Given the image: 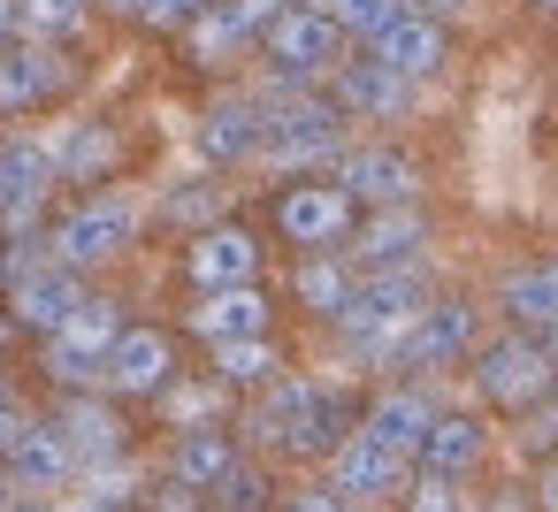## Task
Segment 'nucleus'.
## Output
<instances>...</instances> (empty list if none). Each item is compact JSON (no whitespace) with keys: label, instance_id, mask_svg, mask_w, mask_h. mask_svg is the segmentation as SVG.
<instances>
[{"label":"nucleus","instance_id":"obj_1","mask_svg":"<svg viewBox=\"0 0 558 512\" xmlns=\"http://www.w3.org/2000/svg\"><path fill=\"white\" fill-rule=\"evenodd\" d=\"M421 306H428V276H421V268H375V276H360L352 306L337 314V337H344L352 359L375 367V359L398 352V337L413 329Z\"/></svg>","mask_w":558,"mask_h":512},{"label":"nucleus","instance_id":"obj_2","mask_svg":"<svg viewBox=\"0 0 558 512\" xmlns=\"http://www.w3.org/2000/svg\"><path fill=\"white\" fill-rule=\"evenodd\" d=\"M138 222H146V207L131 199V192H93V199H77L54 230H47V260H62V268H100V260H116L131 237H138Z\"/></svg>","mask_w":558,"mask_h":512},{"label":"nucleus","instance_id":"obj_3","mask_svg":"<svg viewBox=\"0 0 558 512\" xmlns=\"http://www.w3.org/2000/svg\"><path fill=\"white\" fill-rule=\"evenodd\" d=\"M260 62H268V77H283V85H314V77H329L337 62H344V32L322 16V9H291L260 32Z\"/></svg>","mask_w":558,"mask_h":512},{"label":"nucleus","instance_id":"obj_4","mask_svg":"<svg viewBox=\"0 0 558 512\" xmlns=\"http://www.w3.org/2000/svg\"><path fill=\"white\" fill-rule=\"evenodd\" d=\"M550 375H558V359L543 352L535 329H512V337H497V344L474 352V382H482V398L497 413H527L535 398H550Z\"/></svg>","mask_w":558,"mask_h":512},{"label":"nucleus","instance_id":"obj_5","mask_svg":"<svg viewBox=\"0 0 558 512\" xmlns=\"http://www.w3.org/2000/svg\"><path fill=\"white\" fill-rule=\"evenodd\" d=\"M116 306L108 298H77L54 329H47V375L70 382V390H93L100 367H108V344H116Z\"/></svg>","mask_w":558,"mask_h":512},{"label":"nucleus","instance_id":"obj_6","mask_svg":"<svg viewBox=\"0 0 558 512\" xmlns=\"http://www.w3.org/2000/svg\"><path fill=\"white\" fill-rule=\"evenodd\" d=\"M329 489L344 497V504H383V497H398L405 489V474H413V451H398V443H383L367 420L329 451Z\"/></svg>","mask_w":558,"mask_h":512},{"label":"nucleus","instance_id":"obj_7","mask_svg":"<svg viewBox=\"0 0 558 512\" xmlns=\"http://www.w3.org/2000/svg\"><path fill=\"white\" fill-rule=\"evenodd\" d=\"M360 207L344 199V184H283L276 192V237H291L299 253H337L352 237Z\"/></svg>","mask_w":558,"mask_h":512},{"label":"nucleus","instance_id":"obj_8","mask_svg":"<svg viewBox=\"0 0 558 512\" xmlns=\"http://www.w3.org/2000/svg\"><path fill=\"white\" fill-rule=\"evenodd\" d=\"M337 184H344L352 207H413L421 199V161L405 146H344Z\"/></svg>","mask_w":558,"mask_h":512},{"label":"nucleus","instance_id":"obj_9","mask_svg":"<svg viewBox=\"0 0 558 512\" xmlns=\"http://www.w3.org/2000/svg\"><path fill=\"white\" fill-rule=\"evenodd\" d=\"M47 192H54V161L39 138H0V230L9 237H32L39 215H47Z\"/></svg>","mask_w":558,"mask_h":512},{"label":"nucleus","instance_id":"obj_10","mask_svg":"<svg viewBox=\"0 0 558 512\" xmlns=\"http://www.w3.org/2000/svg\"><path fill=\"white\" fill-rule=\"evenodd\" d=\"M367 62H383V70H398L405 85H421V77H436V70L451 62V32H444V16L398 9L383 32H367Z\"/></svg>","mask_w":558,"mask_h":512},{"label":"nucleus","instance_id":"obj_11","mask_svg":"<svg viewBox=\"0 0 558 512\" xmlns=\"http://www.w3.org/2000/svg\"><path fill=\"white\" fill-rule=\"evenodd\" d=\"M421 253H428V222H421L413 207H375V215L352 222V237H344V260H352L360 276H375V268H421Z\"/></svg>","mask_w":558,"mask_h":512},{"label":"nucleus","instance_id":"obj_12","mask_svg":"<svg viewBox=\"0 0 558 512\" xmlns=\"http://www.w3.org/2000/svg\"><path fill=\"white\" fill-rule=\"evenodd\" d=\"M329 108L337 115H367V123H398V115H413V85L398 77V70H383V62H337L329 70Z\"/></svg>","mask_w":558,"mask_h":512},{"label":"nucleus","instance_id":"obj_13","mask_svg":"<svg viewBox=\"0 0 558 512\" xmlns=\"http://www.w3.org/2000/svg\"><path fill=\"white\" fill-rule=\"evenodd\" d=\"M184 276H192V291L260 283V237H253V230H238V222H207V230H192Z\"/></svg>","mask_w":558,"mask_h":512},{"label":"nucleus","instance_id":"obj_14","mask_svg":"<svg viewBox=\"0 0 558 512\" xmlns=\"http://www.w3.org/2000/svg\"><path fill=\"white\" fill-rule=\"evenodd\" d=\"M70 85V62L54 54V39H16L0 47V115H32Z\"/></svg>","mask_w":558,"mask_h":512},{"label":"nucleus","instance_id":"obj_15","mask_svg":"<svg viewBox=\"0 0 558 512\" xmlns=\"http://www.w3.org/2000/svg\"><path fill=\"white\" fill-rule=\"evenodd\" d=\"M459 352H474V306L466 298H428L413 314V329L398 337V367H451Z\"/></svg>","mask_w":558,"mask_h":512},{"label":"nucleus","instance_id":"obj_16","mask_svg":"<svg viewBox=\"0 0 558 512\" xmlns=\"http://www.w3.org/2000/svg\"><path fill=\"white\" fill-rule=\"evenodd\" d=\"M169 375H177V344H169V329H116L108 367H100V390H116V398H154Z\"/></svg>","mask_w":558,"mask_h":512},{"label":"nucleus","instance_id":"obj_17","mask_svg":"<svg viewBox=\"0 0 558 512\" xmlns=\"http://www.w3.org/2000/svg\"><path fill=\"white\" fill-rule=\"evenodd\" d=\"M260 131H268V115H260V93H222L207 115H199V161L207 169H238V161H253L260 154Z\"/></svg>","mask_w":558,"mask_h":512},{"label":"nucleus","instance_id":"obj_18","mask_svg":"<svg viewBox=\"0 0 558 512\" xmlns=\"http://www.w3.org/2000/svg\"><path fill=\"white\" fill-rule=\"evenodd\" d=\"M85 298V283H77V268H62V260H39V268H24V276H9V321L16 329H54L70 306Z\"/></svg>","mask_w":558,"mask_h":512},{"label":"nucleus","instance_id":"obj_19","mask_svg":"<svg viewBox=\"0 0 558 512\" xmlns=\"http://www.w3.org/2000/svg\"><path fill=\"white\" fill-rule=\"evenodd\" d=\"M192 337H199V344L268 337V291H253V283H230V291H199V306H192Z\"/></svg>","mask_w":558,"mask_h":512},{"label":"nucleus","instance_id":"obj_20","mask_svg":"<svg viewBox=\"0 0 558 512\" xmlns=\"http://www.w3.org/2000/svg\"><path fill=\"white\" fill-rule=\"evenodd\" d=\"M482 451H489V428L474 413H436L428 436H421V451H413V466L421 474H444V481H466L482 466Z\"/></svg>","mask_w":558,"mask_h":512},{"label":"nucleus","instance_id":"obj_21","mask_svg":"<svg viewBox=\"0 0 558 512\" xmlns=\"http://www.w3.org/2000/svg\"><path fill=\"white\" fill-rule=\"evenodd\" d=\"M47 161H54V184H100L123 161V138H116V123H70L47 146Z\"/></svg>","mask_w":558,"mask_h":512},{"label":"nucleus","instance_id":"obj_22","mask_svg":"<svg viewBox=\"0 0 558 512\" xmlns=\"http://www.w3.org/2000/svg\"><path fill=\"white\" fill-rule=\"evenodd\" d=\"M253 39H260V32L245 24V9H238V0H207V9L184 24V54H192L199 70H222V62H238Z\"/></svg>","mask_w":558,"mask_h":512},{"label":"nucleus","instance_id":"obj_23","mask_svg":"<svg viewBox=\"0 0 558 512\" xmlns=\"http://www.w3.org/2000/svg\"><path fill=\"white\" fill-rule=\"evenodd\" d=\"M0 459H9V474H16V489H54V481H70L77 474V451L62 443V428L47 420V428H16V443L9 451H0Z\"/></svg>","mask_w":558,"mask_h":512},{"label":"nucleus","instance_id":"obj_24","mask_svg":"<svg viewBox=\"0 0 558 512\" xmlns=\"http://www.w3.org/2000/svg\"><path fill=\"white\" fill-rule=\"evenodd\" d=\"M497 306H505V321L512 329H550L558 321V260H527V268H512L505 276V291H497Z\"/></svg>","mask_w":558,"mask_h":512},{"label":"nucleus","instance_id":"obj_25","mask_svg":"<svg viewBox=\"0 0 558 512\" xmlns=\"http://www.w3.org/2000/svg\"><path fill=\"white\" fill-rule=\"evenodd\" d=\"M291 291H299V306H306V314L337 321V314L352 306V291H360V268H352V260H337V253H306V260H299V276H291Z\"/></svg>","mask_w":558,"mask_h":512},{"label":"nucleus","instance_id":"obj_26","mask_svg":"<svg viewBox=\"0 0 558 512\" xmlns=\"http://www.w3.org/2000/svg\"><path fill=\"white\" fill-rule=\"evenodd\" d=\"M230 466H238V443L222 428H177V459H169L177 489H215Z\"/></svg>","mask_w":558,"mask_h":512},{"label":"nucleus","instance_id":"obj_27","mask_svg":"<svg viewBox=\"0 0 558 512\" xmlns=\"http://www.w3.org/2000/svg\"><path fill=\"white\" fill-rule=\"evenodd\" d=\"M428 420H436V398H428V390H383V398L367 405V428H375L383 443H398V451H421Z\"/></svg>","mask_w":558,"mask_h":512},{"label":"nucleus","instance_id":"obj_28","mask_svg":"<svg viewBox=\"0 0 558 512\" xmlns=\"http://www.w3.org/2000/svg\"><path fill=\"white\" fill-rule=\"evenodd\" d=\"M54 428H62V443L77 451V466H93V459H116V451H123V420H116L100 398H70V413H62Z\"/></svg>","mask_w":558,"mask_h":512},{"label":"nucleus","instance_id":"obj_29","mask_svg":"<svg viewBox=\"0 0 558 512\" xmlns=\"http://www.w3.org/2000/svg\"><path fill=\"white\" fill-rule=\"evenodd\" d=\"M344 436H352V405L329 398V390H314V405L299 413V428L283 436V451H291V459H329Z\"/></svg>","mask_w":558,"mask_h":512},{"label":"nucleus","instance_id":"obj_30","mask_svg":"<svg viewBox=\"0 0 558 512\" xmlns=\"http://www.w3.org/2000/svg\"><path fill=\"white\" fill-rule=\"evenodd\" d=\"M314 390H322V382H306V375H268V390H260V405H253V436L283 443V436L299 428V413L314 405Z\"/></svg>","mask_w":558,"mask_h":512},{"label":"nucleus","instance_id":"obj_31","mask_svg":"<svg viewBox=\"0 0 558 512\" xmlns=\"http://www.w3.org/2000/svg\"><path fill=\"white\" fill-rule=\"evenodd\" d=\"M161 222H169V230H207V222H222V184H215V169L192 176V184H177V192H161Z\"/></svg>","mask_w":558,"mask_h":512},{"label":"nucleus","instance_id":"obj_32","mask_svg":"<svg viewBox=\"0 0 558 512\" xmlns=\"http://www.w3.org/2000/svg\"><path fill=\"white\" fill-rule=\"evenodd\" d=\"M161 413L177 420V428H215L222 420V382H161Z\"/></svg>","mask_w":558,"mask_h":512},{"label":"nucleus","instance_id":"obj_33","mask_svg":"<svg viewBox=\"0 0 558 512\" xmlns=\"http://www.w3.org/2000/svg\"><path fill=\"white\" fill-rule=\"evenodd\" d=\"M268 375H276V344L268 337L215 344V382H268Z\"/></svg>","mask_w":558,"mask_h":512},{"label":"nucleus","instance_id":"obj_34","mask_svg":"<svg viewBox=\"0 0 558 512\" xmlns=\"http://www.w3.org/2000/svg\"><path fill=\"white\" fill-rule=\"evenodd\" d=\"M85 24V0H16V32L24 39H70Z\"/></svg>","mask_w":558,"mask_h":512},{"label":"nucleus","instance_id":"obj_35","mask_svg":"<svg viewBox=\"0 0 558 512\" xmlns=\"http://www.w3.org/2000/svg\"><path fill=\"white\" fill-rule=\"evenodd\" d=\"M398 9H405V0H322V16H329L344 39H367V32H383Z\"/></svg>","mask_w":558,"mask_h":512},{"label":"nucleus","instance_id":"obj_36","mask_svg":"<svg viewBox=\"0 0 558 512\" xmlns=\"http://www.w3.org/2000/svg\"><path fill=\"white\" fill-rule=\"evenodd\" d=\"M207 497H215V512H260V504H268V481H260L253 466H230Z\"/></svg>","mask_w":558,"mask_h":512},{"label":"nucleus","instance_id":"obj_37","mask_svg":"<svg viewBox=\"0 0 558 512\" xmlns=\"http://www.w3.org/2000/svg\"><path fill=\"white\" fill-rule=\"evenodd\" d=\"M405 512H466V504H459V481L421 474V481H405Z\"/></svg>","mask_w":558,"mask_h":512},{"label":"nucleus","instance_id":"obj_38","mask_svg":"<svg viewBox=\"0 0 558 512\" xmlns=\"http://www.w3.org/2000/svg\"><path fill=\"white\" fill-rule=\"evenodd\" d=\"M199 9H207V0H146V9H138V24H154V32H184Z\"/></svg>","mask_w":558,"mask_h":512},{"label":"nucleus","instance_id":"obj_39","mask_svg":"<svg viewBox=\"0 0 558 512\" xmlns=\"http://www.w3.org/2000/svg\"><path fill=\"white\" fill-rule=\"evenodd\" d=\"M527 443H535V451H558V390L527 405Z\"/></svg>","mask_w":558,"mask_h":512},{"label":"nucleus","instance_id":"obj_40","mask_svg":"<svg viewBox=\"0 0 558 512\" xmlns=\"http://www.w3.org/2000/svg\"><path fill=\"white\" fill-rule=\"evenodd\" d=\"M238 9H245V24H253V32H268V24L291 9V0H238ZM253 47H260V39H253Z\"/></svg>","mask_w":558,"mask_h":512},{"label":"nucleus","instance_id":"obj_41","mask_svg":"<svg viewBox=\"0 0 558 512\" xmlns=\"http://www.w3.org/2000/svg\"><path fill=\"white\" fill-rule=\"evenodd\" d=\"M535 504H543V512H558V451H550V459H543V474H535Z\"/></svg>","mask_w":558,"mask_h":512},{"label":"nucleus","instance_id":"obj_42","mask_svg":"<svg viewBox=\"0 0 558 512\" xmlns=\"http://www.w3.org/2000/svg\"><path fill=\"white\" fill-rule=\"evenodd\" d=\"M291 512H360V504H344V497H337V489H306V497H299V504H291Z\"/></svg>","mask_w":558,"mask_h":512},{"label":"nucleus","instance_id":"obj_43","mask_svg":"<svg viewBox=\"0 0 558 512\" xmlns=\"http://www.w3.org/2000/svg\"><path fill=\"white\" fill-rule=\"evenodd\" d=\"M16 428H24V413H16V398H9V390H0V451L16 443Z\"/></svg>","mask_w":558,"mask_h":512},{"label":"nucleus","instance_id":"obj_44","mask_svg":"<svg viewBox=\"0 0 558 512\" xmlns=\"http://www.w3.org/2000/svg\"><path fill=\"white\" fill-rule=\"evenodd\" d=\"M405 9H421V16H459L466 0H405Z\"/></svg>","mask_w":558,"mask_h":512},{"label":"nucleus","instance_id":"obj_45","mask_svg":"<svg viewBox=\"0 0 558 512\" xmlns=\"http://www.w3.org/2000/svg\"><path fill=\"white\" fill-rule=\"evenodd\" d=\"M100 9H116V16H138V9H146V0H100Z\"/></svg>","mask_w":558,"mask_h":512},{"label":"nucleus","instance_id":"obj_46","mask_svg":"<svg viewBox=\"0 0 558 512\" xmlns=\"http://www.w3.org/2000/svg\"><path fill=\"white\" fill-rule=\"evenodd\" d=\"M85 512H131V504H116V497H93V504H85Z\"/></svg>","mask_w":558,"mask_h":512},{"label":"nucleus","instance_id":"obj_47","mask_svg":"<svg viewBox=\"0 0 558 512\" xmlns=\"http://www.w3.org/2000/svg\"><path fill=\"white\" fill-rule=\"evenodd\" d=\"M543 352H550V359H558V321H550V329H543Z\"/></svg>","mask_w":558,"mask_h":512},{"label":"nucleus","instance_id":"obj_48","mask_svg":"<svg viewBox=\"0 0 558 512\" xmlns=\"http://www.w3.org/2000/svg\"><path fill=\"white\" fill-rule=\"evenodd\" d=\"M527 9H535V16H558V0H527Z\"/></svg>","mask_w":558,"mask_h":512},{"label":"nucleus","instance_id":"obj_49","mask_svg":"<svg viewBox=\"0 0 558 512\" xmlns=\"http://www.w3.org/2000/svg\"><path fill=\"white\" fill-rule=\"evenodd\" d=\"M489 512H520V497H497V504H489Z\"/></svg>","mask_w":558,"mask_h":512},{"label":"nucleus","instance_id":"obj_50","mask_svg":"<svg viewBox=\"0 0 558 512\" xmlns=\"http://www.w3.org/2000/svg\"><path fill=\"white\" fill-rule=\"evenodd\" d=\"M24 512H47V504H24Z\"/></svg>","mask_w":558,"mask_h":512},{"label":"nucleus","instance_id":"obj_51","mask_svg":"<svg viewBox=\"0 0 558 512\" xmlns=\"http://www.w3.org/2000/svg\"><path fill=\"white\" fill-rule=\"evenodd\" d=\"M0 283H9V268H0Z\"/></svg>","mask_w":558,"mask_h":512},{"label":"nucleus","instance_id":"obj_52","mask_svg":"<svg viewBox=\"0 0 558 512\" xmlns=\"http://www.w3.org/2000/svg\"><path fill=\"white\" fill-rule=\"evenodd\" d=\"M550 390H558V375H550Z\"/></svg>","mask_w":558,"mask_h":512},{"label":"nucleus","instance_id":"obj_53","mask_svg":"<svg viewBox=\"0 0 558 512\" xmlns=\"http://www.w3.org/2000/svg\"><path fill=\"white\" fill-rule=\"evenodd\" d=\"M0 337H9V329H0Z\"/></svg>","mask_w":558,"mask_h":512}]
</instances>
